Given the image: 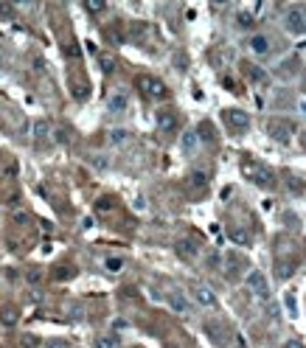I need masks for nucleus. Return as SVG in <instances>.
Masks as SVG:
<instances>
[{"mask_svg": "<svg viewBox=\"0 0 306 348\" xmlns=\"http://www.w3.org/2000/svg\"><path fill=\"white\" fill-rule=\"evenodd\" d=\"M138 87L146 93L149 98H166V85L155 76H140L138 79Z\"/></svg>", "mask_w": 306, "mask_h": 348, "instance_id": "f03ea898", "label": "nucleus"}, {"mask_svg": "<svg viewBox=\"0 0 306 348\" xmlns=\"http://www.w3.org/2000/svg\"><path fill=\"white\" fill-rule=\"evenodd\" d=\"M247 287L253 289V295L259 298V301H270V287H267L264 272H259V270L250 272V275H247Z\"/></svg>", "mask_w": 306, "mask_h": 348, "instance_id": "7ed1b4c3", "label": "nucleus"}, {"mask_svg": "<svg viewBox=\"0 0 306 348\" xmlns=\"http://www.w3.org/2000/svg\"><path fill=\"white\" fill-rule=\"evenodd\" d=\"M166 301H169V309H172V312H177V314H188V312H191L188 298H185L183 292H177V289H175V292H169Z\"/></svg>", "mask_w": 306, "mask_h": 348, "instance_id": "423d86ee", "label": "nucleus"}, {"mask_svg": "<svg viewBox=\"0 0 306 348\" xmlns=\"http://www.w3.org/2000/svg\"><path fill=\"white\" fill-rule=\"evenodd\" d=\"M127 138H130V135H127V130H113V135H110V140H113V143H124Z\"/></svg>", "mask_w": 306, "mask_h": 348, "instance_id": "bb28decb", "label": "nucleus"}, {"mask_svg": "<svg viewBox=\"0 0 306 348\" xmlns=\"http://www.w3.org/2000/svg\"><path fill=\"white\" fill-rule=\"evenodd\" d=\"M0 323H3V326H14V323H17V309L0 306Z\"/></svg>", "mask_w": 306, "mask_h": 348, "instance_id": "dca6fc26", "label": "nucleus"}, {"mask_svg": "<svg viewBox=\"0 0 306 348\" xmlns=\"http://www.w3.org/2000/svg\"><path fill=\"white\" fill-rule=\"evenodd\" d=\"M292 272H295V270H292V264H278V278L281 281H287Z\"/></svg>", "mask_w": 306, "mask_h": 348, "instance_id": "a878e982", "label": "nucleus"}, {"mask_svg": "<svg viewBox=\"0 0 306 348\" xmlns=\"http://www.w3.org/2000/svg\"><path fill=\"white\" fill-rule=\"evenodd\" d=\"M45 348H70V346L65 343V340H48V343H45Z\"/></svg>", "mask_w": 306, "mask_h": 348, "instance_id": "cd10ccee", "label": "nucleus"}, {"mask_svg": "<svg viewBox=\"0 0 306 348\" xmlns=\"http://www.w3.org/2000/svg\"><path fill=\"white\" fill-rule=\"evenodd\" d=\"M26 281L28 284H40V281H43V270H40V267H31V270L26 272Z\"/></svg>", "mask_w": 306, "mask_h": 348, "instance_id": "5701e85b", "label": "nucleus"}, {"mask_svg": "<svg viewBox=\"0 0 306 348\" xmlns=\"http://www.w3.org/2000/svg\"><path fill=\"white\" fill-rule=\"evenodd\" d=\"M183 149L185 152H194V149H197V132H185L183 135Z\"/></svg>", "mask_w": 306, "mask_h": 348, "instance_id": "4be33fe9", "label": "nucleus"}, {"mask_svg": "<svg viewBox=\"0 0 306 348\" xmlns=\"http://www.w3.org/2000/svg\"><path fill=\"white\" fill-rule=\"evenodd\" d=\"M227 236H230L236 244H242V247H245V244H250V230H247V227H242V225H230V227H227Z\"/></svg>", "mask_w": 306, "mask_h": 348, "instance_id": "f8f14e48", "label": "nucleus"}, {"mask_svg": "<svg viewBox=\"0 0 306 348\" xmlns=\"http://www.w3.org/2000/svg\"><path fill=\"white\" fill-rule=\"evenodd\" d=\"M191 295H194V301H197L200 306H205V309H214V306H217V295H214V289L205 287V284H197V287L191 289Z\"/></svg>", "mask_w": 306, "mask_h": 348, "instance_id": "39448f33", "label": "nucleus"}, {"mask_svg": "<svg viewBox=\"0 0 306 348\" xmlns=\"http://www.w3.org/2000/svg\"><path fill=\"white\" fill-rule=\"evenodd\" d=\"M247 174H250V180L259 185H264V188H272V172L267 169V166H256V163H247L245 166Z\"/></svg>", "mask_w": 306, "mask_h": 348, "instance_id": "20e7f679", "label": "nucleus"}, {"mask_svg": "<svg viewBox=\"0 0 306 348\" xmlns=\"http://www.w3.org/2000/svg\"><path fill=\"white\" fill-rule=\"evenodd\" d=\"M304 90H306V73H304Z\"/></svg>", "mask_w": 306, "mask_h": 348, "instance_id": "f704fd0d", "label": "nucleus"}, {"mask_svg": "<svg viewBox=\"0 0 306 348\" xmlns=\"http://www.w3.org/2000/svg\"><path fill=\"white\" fill-rule=\"evenodd\" d=\"M104 267H107V272H121L124 270V259L110 256V259H104Z\"/></svg>", "mask_w": 306, "mask_h": 348, "instance_id": "6ab92c4d", "label": "nucleus"}, {"mask_svg": "<svg viewBox=\"0 0 306 348\" xmlns=\"http://www.w3.org/2000/svg\"><path fill=\"white\" fill-rule=\"evenodd\" d=\"M118 346H121V340H118V334H113V331L96 337V348H118Z\"/></svg>", "mask_w": 306, "mask_h": 348, "instance_id": "2eb2a0df", "label": "nucleus"}, {"mask_svg": "<svg viewBox=\"0 0 306 348\" xmlns=\"http://www.w3.org/2000/svg\"><path fill=\"white\" fill-rule=\"evenodd\" d=\"M98 62H101V70H104V73H113V70H115V59L110 56V53H101Z\"/></svg>", "mask_w": 306, "mask_h": 348, "instance_id": "412c9836", "label": "nucleus"}, {"mask_svg": "<svg viewBox=\"0 0 306 348\" xmlns=\"http://www.w3.org/2000/svg\"><path fill=\"white\" fill-rule=\"evenodd\" d=\"M239 26L250 28V26H253V17H250V14H239Z\"/></svg>", "mask_w": 306, "mask_h": 348, "instance_id": "c85d7f7f", "label": "nucleus"}, {"mask_svg": "<svg viewBox=\"0 0 306 348\" xmlns=\"http://www.w3.org/2000/svg\"><path fill=\"white\" fill-rule=\"evenodd\" d=\"M14 222H17V225H26L28 214H26V211H14Z\"/></svg>", "mask_w": 306, "mask_h": 348, "instance_id": "c756f323", "label": "nucleus"}, {"mask_svg": "<svg viewBox=\"0 0 306 348\" xmlns=\"http://www.w3.org/2000/svg\"><path fill=\"white\" fill-rule=\"evenodd\" d=\"M287 188L292 194H304L306 191V183L301 180V177H295V174H289V177H287Z\"/></svg>", "mask_w": 306, "mask_h": 348, "instance_id": "f3484780", "label": "nucleus"}, {"mask_svg": "<svg viewBox=\"0 0 306 348\" xmlns=\"http://www.w3.org/2000/svg\"><path fill=\"white\" fill-rule=\"evenodd\" d=\"M292 130H295V127H292L289 121H278V118H275V121H270V135L275 140H287Z\"/></svg>", "mask_w": 306, "mask_h": 348, "instance_id": "6e6552de", "label": "nucleus"}, {"mask_svg": "<svg viewBox=\"0 0 306 348\" xmlns=\"http://www.w3.org/2000/svg\"><path fill=\"white\" fill-rule=\"evenodd\" d=\"M0 14H11V6H6V3H0Z\"/></svg>", "mask_w": 306, "mask_h": 348, "instance_id": "72a5a7b5", "label": "nucleus"}, {"mask_svg": "<svg viewBox=\"0 0 306 348\" xmlns=\"http://www.w3.org/2000/svg\"><path fill=\"white\" fill-rule=\"evenodd\" d=\"M124 107H127V96H124V93H115V96L110 98V110H113V113H121Z\"/></svg>", "mask_w": 306, "mask_h": 348, "instance_id": "aec40b11", "label": "nucleus"}, {"mask_svg": "<svg viewBox=\"0 0 306 348\" xmlns=\"http://www.w3.org/2000/svg\"><path fill=\"white\" fill-rule=\"evenodd\" d=\"M48 135H51V124L48 121H34V138H48Z\"/></svg>", "mask_w": 306, "mask_h": 348, "instance_id": "a211bd4d", "label": "nucleus"}, {"mask_svg": "<svg viewBox=\"0 0 306 348\" xmlns=\"http://www.w3.org/2000/svg\"><path fill=\"white\" fill-rule=\"evenodd\" d=\"M70 275H73V270H59L56 272V278H70Z\"/></svg>", "mask_w": 306, "mask_h": 348, "instance_id": "473e14b6", "label": "nucleus"}, {"mask_svg": "<svg viewBox=\"0 0 306 348\" xmlns=\"http://www.w3.org/2000/svg\"><path fill=\"white\" fill-rule=\"evenodd\" d=\"M284 26H287V31H292V34H304L306 31V9L289 6V9L284 11Z\"/></svg>", "mask_w": 306, "mask_h": 348, "instance_id": "f257e3e1", "label": "nucleus"}, {"mask_svg": "<svg viewBox=\"0 0 306 348\" xmlns=\"http://www.w3.org/2000/svg\"><path fill=\"white\" fill-rule=\"evenodd\" d=\"M113 205H115V202L110 200V197H101V200L96 202V211H98V214H104V211H113Z\"/></svg>", "mask_w": 306, "mask_h": 348, "instance_id": "393cba45", "label": "nucleus"}, {"mask_svg": "<svg viewBox=\"0 0 306 348\" xmlns=\"http://www.w3.org/2000/svg\"><path fill=\"white\" fill-rule=\"evenodd\" d=\"M177 253H180L183 259H194V256H197V242H194V239H180V242H177Z\"/></svg>", "mask_w": 306, "mask_h": 348, "instance_id": "4468645a", "label": "nucleus"}, {"mask_svg": "<svg viewBox=\"0 0 306 348\" xmlns=\"http://www.w3.org/2000/svg\"><path fill=\"white\" fill-rule=\"evenodd\" d=\"M20 346L23 348H37L40 346V340H37L34 334H23V337H20Z\"/></svg>", "mask_w": 306, "mask_h": 348, "instance_id": "b1692460", "label": "nucleus"}, {"mask_svg": "<svg viewBox=\"0 0 306 348\" xmlns=\"http://www.w3.org/2000/svg\"><path fill=\"white\" fill-rule=\"evenodd\" d=\"M188 185L197 188V191H202V188L208 185V172H205V169H194V172L188 174Z\"/></svg>", "mask_w": 306, "mask_h": 348, "instance_id": "ddd939ff", "label": "nucleus"}, {"mask_svg": "<svg viewBox=\"0 0 306 348\" xmlns=\"http://www.w3.org/2000/svg\"><path fill=\"white\" fill-rule=\"evenodd\" d=\"M205 331H208V337L217 343V346H222L227 340V331H225V326L222 323H205Z\"/></svg>", "mask_w": 306, "mask_h": 348, "instance_id": "9d476101", "label": "nucleus"}, {"mask_svg": "<svg viewBox=\"0 0 306 348\" xmlns=\"http://www.w3.org/2000/svg\"><path fill=\"white\" fill-rule=\"evenodd\" d=\"M158 130L160 132H175L177 130V115L172 110H160L158 113Z\"/></svg>", "mask_w": 306, "mask_h": 348, "instance_id": "1a4fd4ad", "label": "nucleus"}, {"mask_svg": "<svg viewBox=\"0 0 306 348\" xmlns=\"http://www.w3.org/2000/svg\"><path fill=\"white\" fill-rule=\"evenodd\" d=\"M284 348H306V346L301 343V340H287V343H284Z\"/></svg>", "mask_w": 306, "mask_h": 348, "instance_id": "2f4dec72", "label": "nucleus"}, {"mask_svg": "<svg viewBox=\"0 0 306 348\" xmlns=\"http://www.w3.org/2000/svg\"><path fill=\"white\" fill-rule=\"evenodd\" d=\"M87 11H104V3H85Z\"/></svg>", "mask_w": 306, "mask_h": 348, "instance_id": "7c9ffc66", "label": "nucleus"}, {"mask_svg": "<svg viewBox=\"0 0 306 348\" xmlns=\"http://www.w3.org/2000/svg\"><path fill=\"white\" fill-rule=\"evenodd\" d=\"M225 118H227V124L236 127V130H247V127H250V115H247L245 110H227Z\"/></svg>", "mask_w": 306, "mask_h": 348, "instance_id": "0eeeda50", "label": "nucleus"}, {"mask_svg": "<svg viewBox=\"0 0 306 348\" xmlns=\"http://www.w3.org/2000/svg\"><path fill=\"white\" fill-rule=\"evenodd\" d=\"M250 51L259 53V56H264V53L270 51V37H267V34H256V37H250Z\"/></svg>", "mask_w": 306, "mask_h": 348, "instance_id": "9b49d317", "label": "nucleus"}]
</instances>
